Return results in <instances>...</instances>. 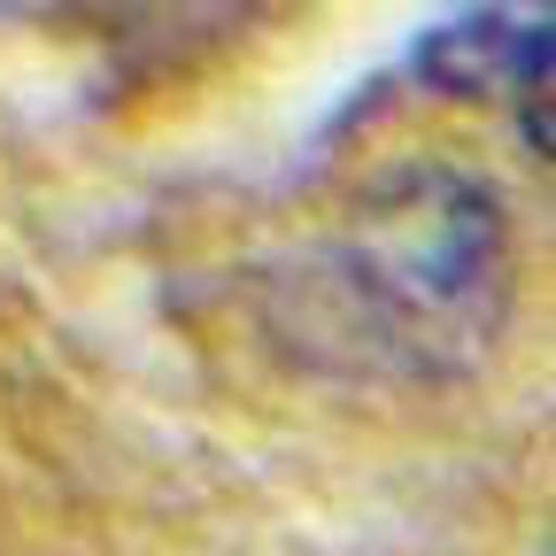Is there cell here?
<instances>
[{
	"instance_id": "obj_1",
	"label": "cell",
	"mask_w": 556,
	"mask_h": 556,
	"mask_svg": "<svg viewBox=\"0 0 556 556\" xmlns=\"http://www.w3.org/2000/svg\"><path fill=\"white\" fill-rule=\"evenodd\" d=\"M518 302V232L471 170L402 163L356 186L294 263V325L340 371L456 379Z\"/></svg>"
},
{
	"instance_id": "obj_2",
	"label": "cell",
	"mask_w": 556,
	"mask_h": 556,
	"mask_svg": "<svg viewBox=\"0 0 556 556\" xmlns=\"http://www.w3.org/2000/svg\"><path fill=\"white\" fill-rule=\"evenodd\" d=\"M409 78L441 101L503 109L526 148L548 155V0H456L409 47Z\"/></svg>"
}]
</instances>
